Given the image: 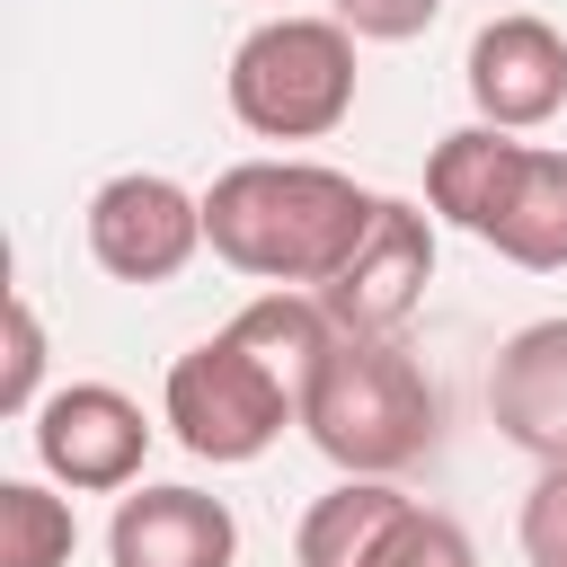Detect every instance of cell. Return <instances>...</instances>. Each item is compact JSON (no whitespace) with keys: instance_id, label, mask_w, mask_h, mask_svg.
Returning a JSON list of instances; mask_svg holds the SVG:
<instances>
[{"instance_id":"6da1fadb","label":"cell","mask_w":567,"mask_h":567,"mask_svg":"<svg viewBox=\"0 0 567 567\" xmlns=\"http://www.w3.org/2000/svg\"><path fill=\"white\" fill-rule=\"evenodd\" d=\"M328 346H337V319L319 310V292H257L239 319H221L204 346H186L168 363L159 425L213 470L266 461L275 434L301 425V399H310Z\"/></svg>"},{"instance_id":"7c38bea8","label":"cell","mask_w":567,"mask_h":567,"mask_svg":"<svg viewBox=\"0 0 567 567\" xmlns=\"http://www.w3.org/2000/svg\"><path fill=\"white\" fill-rule=\"evenodd\" d=\"M478 239L523 275H567V151L523 142L514 186H505V204H496V221Z\"/></svg>"},{"instance_id":"4fadbf2b","label":"cell","mask_w":567,"mask_h":567,"mask_svg":"<svg viewBox=\"0 0 567 567\" xmlns=\"http://www.w3.org/2000/svg\"><path fill=\"white\" fill-rule=\"evenodd\" d=\"M514 159H523L514 133H496V124H461V133H443L434 159H425V204H434L452 230L478 239V230L496 221L505 186H514Z\"/></svg>"},{"instance_id":"52a82bcc","label":"cell","mask_w":567,"mask_h":567,"mask_svg":"<svg viewBox=\"0 0 567 567\" xmlns=\"http://www.w3.org/2000/svg\"><path fill=\"white\" fill-rule=\"evenodd\" d=\"M425 284H434V221L416 204L381 195V213H372L363 248L346 257V275L319 284V310L337 319V337H399L416 319Z\"/></svg>"},{"instance_id":"8fae6325","label":"cell","mask_w":567,"mask_h":567,"mask_svg":"<svg viewBox=\"0 0 567 567\" xmlns=\"http://www.w3.org/2000/svg\"><path fill=\"white\" fill-rule=\"evenodd\" d=\"M416 496H399L390 478H337L328 496H310L301 532H292V567H381L390 540L408 532Z\"/></svg>"},{"instance_id":"9c48e42d","label":"cell","mask_w":567,"mask_h":567,"mask_svg":"<svg viewBox=\"0 0 567 567\" xmlns=\"http://www.w3.org/2000/svg\"><path fill=\"white\" fill-rule=\"evenodd\" d=\"M487 416L514 452H532L540 470H567V319H532L496 346Z\"/></svg>"},{"instance_id":"ba28073f","label":"cell","mask_w":567,"mask_h":567,"mask_svg":"<svg viewBox=\"0 0 567 567\" xmlns=\"http://www.w3.org/2000/svg\"><path fill=\"white\" fill-rule=\"evenodd\" d=\"M461 80H470L478 124L532 133V124H549V115L567 106V35H558L549 18H532V9H505V18H487V27L470 35Z\"/></svg>"},{"instance_id":"5b68a950","label":"cell","mask_w":567,"mask_h":567,"mask_svg":"<svg viewBox=\"0 0 567 567\" xmlns=\"http://www.w3.org/2000/svg\"><path fill=\"white\" fill-rule=\"evenodd\" d=\"M27 443H35V461H44L53 487L106 496V487H133V478H142L151 416H142V399H124L115 381H62V390L27 416Z\"/></svg>"},{"instance_id":"277c9868","label":"cell","mask_w":567,"mask_h":567,"mask_svg":"<svg viewBox=\"0 0 567 567\" xmlns=\"http://www.w3.org/2000/svg\"><path fill=\"white\" fill-rule=\"evenodd\" d=\"M221 89L257 142H328L354 115V35L337 18H266L239 35Z\"/></svg>"},{"instance_id":"ac0fdd59","label":"cell","mask_w":567,"mask_h":567,"mask_svg":"<svg viewBox=\"0 0 567 567\" xmlns=\"http://www.w3.org/2000/svg\"><path fill=\"white\" fill-rule=\"evenodd\" d=\"M381 567H478V549H470V532H461L452 514H425V505H416Z\"/></svg>"},{"instance_id":"5bb4252c","label":"cell","mask_w":567,"mask_h":567,"mask_svg":"<svg viewBox=\"0 0 567 567\" xmlns=\"http://www.w3.org/2000/svg\"><path fill=\"white\" fill-rule=\"evenodd\" d=\"M71 505L35 478H0V567H71Z\"/></svg>"},{"instance_id":"7a4b0ae2","label":"cell","mask_w":567,"mask_h":567,"mask_svg":"<svg viewBox=\"0 0 567 567\" xmlns=\"http://www.w3.org/2000/svg\"><path fill=\"white\" fill-rule=\"evenodd\" d=\"M381 195L319 159H239L204 186V248L266 292H319L363 248Z\"/></svg>"},{"instance_id":"e0dca14e","label":"cell","mask_w":567,"mask_h":567,"mask_svg":"<svg viewBox=\"0 0 567 567\" xmlns=\"http://www.w3.org/2000/svg\"><path fill=\"white\" fill-rule=\"evenodd\" d=\"M328 18L354 35V44H408L443 18V0H328Z\"/></svg>"},{"instance_id":"9a60e30c","label":"cell","mask_w":567,"mask_h":567,"mask_svg":"<svg viewBox=\"0 0 567 567\" xmlns=\"http://www.w3.org/2000/svg\"><path fill=\"white\" fill-rule=\"evenodd\" d=\"M53 390H44V319L27 292H9V363H0V416H35Z\"/></svg>"},{"instance_id":"3957f363","label":"cell","mask_w":567,"mask_h":567,"mask_svg":"<svg viewBox=\"0 0 567 567\" xmlns=\"http://www.w3.org/2000/svg\"><path fill=\"white\" fill-rule=\"evenodd\" d=\"M434 425H443V399L399 337H337L301 399V434L346 478H399L408 461L434 452Z\"/></svg>"},{"instance_id":"8992f818","label":"cell","mask_w":567,"mask_h":567,"mask_svg":"<svg viewBox=\"0 0 567 567\" xmlns=\"http://www.w3.org/2000/svg\"><path fill=\"white\" fill-rule=\"evenodd\" d=\"M204 248V195H186L159 168H124L89 195V257L115 284H168Z\"/></svg>"},{"instance_id":"30bf717a","label":"cell","mask_w":567,"mask_h":567,"mask_svg":"<svg viewBox=\"0 0 567 567\" xmlns=\"http://www.w3.org/2000/svg\"><path fill=\"white\" fill-rule=\"evenodd\" d=\"M106 558L115 567H230L239 523L204 487H133V496H115Z\"/></svg>"},{"instance_id":"2e32d148","label":"cell","mask_w":567,"mask_h":567,"mask_svg":"<svg viewBox=\"0 0 567 567\" xmlns=\"http://www.w3.org/2000/svg\"><path fill=\"white\" fill-rule=\"evenodd\" d=\"M514 540H523V567H567V470H540L523 514H514Z\"/></svg>"}]
</instances>
